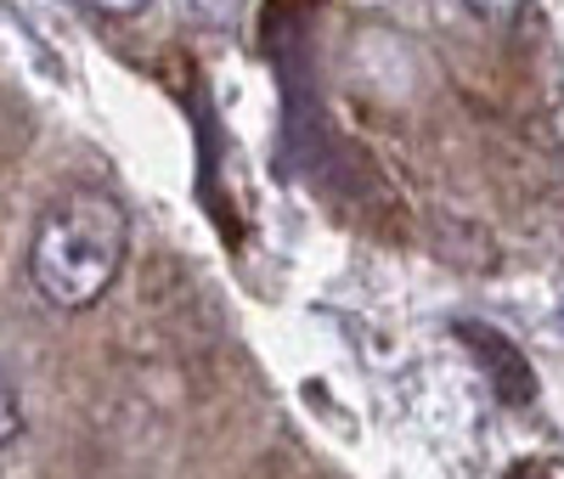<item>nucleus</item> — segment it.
Returning <instances> with one entry per match:
<instances>
[{"label":"nucleus","mask_w":564,"mask_h":479,"mask_svg":"<svg viewBox=\"0 0 564 479\" xmlns=\"http://www.w3.org/2000/svg\"><path fill=\"white\" fill-rule=\"evenodd\" d=\"M130 254V215L102 186H68L63 198L45 204L34 243H29V276L52 311H90L119 282Z\"/></svg>","instance_id":"nucleus-1"},{"label":"nucleus","mask_w":564,"mask_h":479,"mask_svg":"<svg viewBox=\"0 0 564 479\" xmlns=\"http://www.w3.org/2000/svg\"><path fill=\"white\" fill-rule=\"evenodd\" d=\"M18 435H23V401H18V383H12L7 361H0V451H7Z\"/></svg>","instance_id":"nucleus-2"},{"label":"nucleus","mask_w":564,"mask_h":479,"mask_svg":"<svg viewBox=\"0 0 564 479\" xmlns=\"http://www.w3.org/2000/svg\"><path fill=\"white\" fill-rule=\"evenodd\" d=\"M74 7L97 12V18H141V12L153 7V0H74Z\"/></svg>","instance_id":"nucleus-3"},{"label":"nucleus","mask_w":564,"mask_h":479,"mask_svg":"<svg viewBox=\"0 0 564 479\" xmlns=\"http://www.w3.org/2000/svg\"><path fill=\"white\" fill-rule=\"evenodd\" d=\"M193 7V18H204V23H231L243 12V0H186Z\"/></svg>","instance_id":"nucleus-4"},{"label":"nucleus","mask_w":564,"mask_h":479,"mask_svg":"<svg viewBox=\"0 0 564 479\" xmlns=\"http://www.w3.org/2000/svg\"><path fill=\"white\" fill-rule=\"evenodd\" d=\"M468 7H475L486 23H508L513 12H520V0H468Z\"/></svg>","instance_id":"nucleus-5"}]
</instances>
